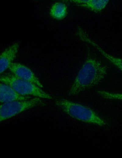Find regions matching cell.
<instances>
[{"label": "cell", "mask_w": 122, "mask_h": 158, "mask_svg": "<svg viewBox=\"0 0 122 158\" xmlns=\"http://www.w3.org/2000/svg\"><path fill=\"white\" fill-rule=\"evenodd\" d=\"M107 66L101 61L88 55L71 86L69 95H77L100 84L106 77Z\"/></svg>", "instance_id": "obj_1"}, {"label": "cell", "mask_w": 122, "mask_h": 158, "mask_svg": "<svg viewBox=\"0 0 122 158\" xmlns=\"http://www.w3.org/2000/svg\"><path fill=\"white\" fill-rule=\"evenodd\" d=\"M55 104L64 113L76 120L101 127L109 125L106 120L86 106L63 98L56 100Z\"/></svg>", "instance_id": "obj_2"}, {"label": "cell", "mask_w": 122, "mask_h": 158, "mask_svg": "<svg viewBox=\"0 0 122 158\" xmlns=\"http://www.w3.org/2000/svg\"><path fill=\"white\" fill-rule=\"evenodd\" d=\"M0 79L2 83L10 86L22 95L33 96L48 99H53L51 95L38 86L20 78L13 74H7L3 75L1 76Z\"/></svg>", "instance_id": "obj_3"}, {"label": "cell", "mask_w": 122, "mask_h": 158, "mask_svg": "<svg viewBox=\"0 0 122 158\" xmlns=\"http://www.w3.org/2000/svg\"><path fill=\"white\" fill-rule=\"evenodd\" d=\"M41 99L35 97L27 100L16 101L1 104L0 108V122L31 108L44 106L45 103Z\"/></svg>", "instance_id": "obj_4"}, {"label": "cell", "mask_w": 122, "mask_h": 158, "mask_svg": "<svg viewBox=\"0 0 122 158\" xmlns=\"http://www.w3.org/2000/svg\"><path fill=\"white\" fill-rule=\"evenodd\" d=\"M8 69L13 74L17 77L31 82L41 88L43 87L33 71L25 65L19 63H13Z\"/></svg>", "instance_id": "obj_5"}, {"label": "cell", "mask_w": 122, "mask_h": 158, "mask_svg": "<svg viewBox=\"0 0 122 158\" xmlns=\"http://www.w3.org/2000/svg\"><path fill=\"white\" fill-rule=\"evenodd\" d=\"M0 101L2 103L16 101L26 100L31 98L29 96L20 94L10 86L3 83L0 84Z\"/></svg>", "instance_id": "obj_6"}, {"label": "cell", "mask_w": 122, "mask_h": 158, "mask_svg": "<svg viewBox=\"0 0 122 158\" xmlns=\"http://www.w3.org/2000/svg\"><path fill=\"white\" fill-rule=\"evenodd\" d=\"M19 43H15L5 49L0 57V72L1 74L8 68L13 63L17 53Z\"/></svg>", "instance_id": "obj_7"}, {"label": "cell", "mask_w": 122, "mask_h": 158, "mask_svg": "<svg viewBox=\"0 0 122 158\" xmlns=\"http://www.w3.org/2000/svg\"><path fill=\"white\" fill-rule=\"evenodd\" d=\"M70 2L76 5L87 8L96 13H99L105 8L109 0H72Z\"/></svg>", "instance_id": "obj_8"}, {"label": "cell", "mask_w": 122, "mask_h": 158, "mask_svg": "<svg viewBox=\"0 0 122 158\" xmlns=\"http://www.w3.org/2000/svg\"><path fill=\"white\" fill-rule=\"evenodd\" d=\"M67 13V8L65 4L61 2L54 3L51 6L50 10V15L53 18L58 20L64 19Z\"/></svg>", "instance_id": "obj_9"}, {"label": "cell", "mask_w": 122, "mask_h": 158, "mask_svg": "<svg viewBox=\"0 0 122 158\" xmlns=\"http://www.w3.org/2000/svg\"><path fill=\"white\" fill-rule=\"evenodd\" d=\"M92 46L96 49L104 57L122 73V58L113 56L105 52L96 43Z\"/></svg>", "instance_id": "obj_10"}, {"label": "cell", "mask_w": 122, "mask_h": 158, "mask_svg": "<svg viewBox=\"0 0 122 158\" xmlns=\"http://www.w3.org/2000/svg\"><path fill=\"white\" fill-rule=\"evenodd\" d=\"M98 94L102 98L108 100L122 101V93H112L104 90H99Z\"/></svg>", "instance_id": "obj_11"}]
</instances>
